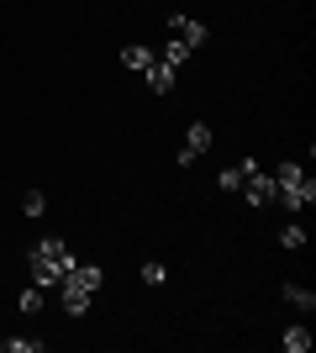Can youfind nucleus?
<instances>
[{
    "label": "nucleus",
    "mask_w": 316,
    "mask_h": 353,
    "mask_svg": "<svg viewBox=\"0 0 316 353\" xmlns=\"http://www.w3.org/2000/svg\"><path fill=\"white\" fill-rule=\"evenodd\" d=\"M274 201L285 211H306L316 201V179L306 174L301 163H280V169H274Z\"/></svg>",
    "instance_id": "obj_1"
},
{
    "label": "nucleus",
    "mask_w": 316,
    "mask_h": 353,
    "mask_svg": "<svg viewBox=\"0 0 316 353\" xmlns=\"http://www.w3.org/2000/svg\"><path fill=\"white\" fill-rule=\"evenodd\" d=\"M32 259H43V264L53 269V274H59V280H63V274H69V269L79 264L74 253H69V243H63V237H43V243H37V248H32Z\"/></svg>",
    "instance_id": "obj_2"
},
{
    "label": "nucleus",
    "mask_w": 316,
    "mask_h": 353,
    "mask_svg": "<svg viewBox=\"0 0 316 353\" xmlns=\"http://www.w3.org/2000/svg\"><path fill=\"white\" fill-rule=\"evenodd\" d=\"M59 295H63V311H69V316H85L90 301H95V290L85 280H74V274H63V280H59Z\"/></svg>",
    "instance_id": "obj_3"
},
{
    "label": "nucleus",
    "mask_w": 316,
    "mask_h": 353,
    "mask_svg": "<svg viewBox=\"0 0 316 353\" xmlns=\"http://www.w3.org/2000/svg\"><path fill=\"white\" fill-rule=\"evenodd\" d=\"M211 137H216V132H211L206 121H190V127H185V148H180V169H190V163H196L200 153H206V148H211Z\"/></svg>",
    "instance_id": "obj_4"
},
{
    "label": "nucleus",
    "mask_w": 316,
    "mask_h": 353,
    "mask_svg": "<svg viewBox=\"0 0 316 353\" xmlns=\"http://www.w3.org/2000/svg\"><path fill=\"white\" fill-rule=\"evenodd\" d=\"M242 195H248V206L264 211V206L274 201V179L264 174V169H253V174H242Z\"/></svg>",
    "instance_id": "obj_5"
},
{
    "label": "nucleus",
    "mask_w": 316,
    "mask_h": 353,
    "mask_svg": "<svg viewBox=\"0 0 316 353\" xmlns=\"http://www.w3.org/2000/svg\"><path fill=\"white\" fill-rule=\"evenodd\" d=\"M169 32H174L180 43H190V48H200V43L211 37V32H206V21H196V16H180V11L169 16Z\"/></svg>",
    "instance_id": "obj_6"
},
{
    "label": "nucleus",
    "mask_w": 316,
    "mask_h": 353,
    "mask_svg": "<svg viewBox=\"0 0 316 353\" xmlns=\"http://www.w3.org/2000/svg\"><path fill=\"white\" fill-rule=\"evenodd\" d=\"M174 79H180V69H174V63H164V59H153L148 74H143V85H148L153 95H169V90H174Z\"/></svg>",
    "instance_id": "obj_7"
},
{
    "label": "nucleus",
    "mask_w": 316,
    "mask_h": 353,
    "mask_svg": "<svg viewBox=\"0 0 316 353\" xmlns=\"http://www.w3.org/2000/svg\"><path fill=\"white\" fill-rule=\"evenodd\" d=\"M121 63L132 74H148V63H153V48H143V43H127L121 48Z\"/></svg>",
    "instance_id": "obj_8"
},
{
    "label": "nucleus",
    "mask_w": 316,
    "mask_h": 353,
    "mask_svg": "<svg viewBox=\"0 0 316 353\" xmlns=\"http://www.w3.org/2000/svg\"><path fill=\"white\" fill-rule=\"evenodd\" d=\"M16 306H21V316H37V311L48 306V290H43V285H27V290L16 295Z\"/></svg>",
    "instance_id": "obj_9"
},
{
    "label": "nucleus",
    "mask_w": 316,
    "mask_h": 353,
    "mask_svg": "<svg viewBox=\"0 0 316 353\" xmlns=\"http://www.w3.org/2000/svg\"><path fill=\"white\" fill-rule=\"evenodd\" d=\"M280 295H285V301H290V306H295V311H311V306H316V295L306 290V285H285V290H280Z\"/></svg>",
    "instance_id": "obj_10"
},
{
    "label": "nucleus",
    "mask_w": 316,
    "mask_h": 353,
    "mask_svg": "<svg viewBox=\"0 0 316 353\" xmlns=\"http://www.w3.org/2000/svg\"><path fill=\"white\" fill-rule=\"evenodd\" d=\"M280 343H285V353H306V348H311V332H306V327H285V338H280Z\"/></svg>",
    "instance_id": "obj_11"
},
{
    "label": "nucleus",
    "mask_w": 316,
    "mask_h": 353,
    "mask_svg": "<svg viewBox=\"0 0 316 353\" xmlns=\"http://www.w3.org/2000/svg\"><path fill=\"white\" fill-rule=\"evenodd\" d=\"M0 353H43V338H0Z\"/></svg>",
    "instance_id": "obj_12"
},
{
    "label": "nucleus",
    "mask_w": 316,
    "mask_h": 353,
    "mask_svg": "<svg viewBox=\"0 0 316 353\" xmlns=\"http://www.w3.org/2000/svg\"><path fill=\"white\" fill-rule=\"evenodd\" d=\"M280 248H306V227L301 221H285V227H280Z\"/></svg>",
    "instance_id": "obj_13"
},
{
    "label": "nucleus",
    "mask_w": 316,
    "mask_h": 353,
    "mask_svg": "<svg viewBox=\"0 0 316 353\" xmlns=\"http://www.w3.org/2000/svg\"><path fill=\"white\" fill-rule=\"evenodd\" d=\"M190 53H196V48H190V43H180V37H174V43L164 48V63H174V69H185V63H190Z\"/></svg>",
    "instance_id": "obj_14"
},
{
    "label": "nucleus",
    "mask_w": 316,
    "mask_h": 353,
    "mask_svg": "<svg viewBox=\"0 0 316 353\" xmlns=\"http://www.w3.org/2000/svg\"><path fill=\"white\" fill-rule=\"evenodd\" d=\"M43 211H48L43 190H27V195H21V216H43Z\"/></svg>",
    "instance_id": "obj_15"
},
{
    "label": "nucleus",
    "mask_w": 316,
    "mask_h": 353,
    "mask_svg": "<svg viewBox=\"0 0 316 353\" xmlns=\"http://www.w3.org/2000/svg\"><path fill=\"white\" fill-rule=\"evenodd\" d=\"M216 185H222V190H242V163H238V169H222Z\"/></svg>",
    "instance_id": "obj_16"
},
{
    "label": "nucleus",
    "mask_w": 316,
    "mask_h": 353,
    "mask_svg": "<svg viewBox=\"0 0 316 353\" xmlns=\"http://www.w3.org/2000/svg\"><path fill=\"white\" fill-rule=\"evenodd\" d=\"M164 274H169L164 264H143V280H148V285H164Z\"/></svg>",
    "instance_id": "obj_17"
}]
</instances>
